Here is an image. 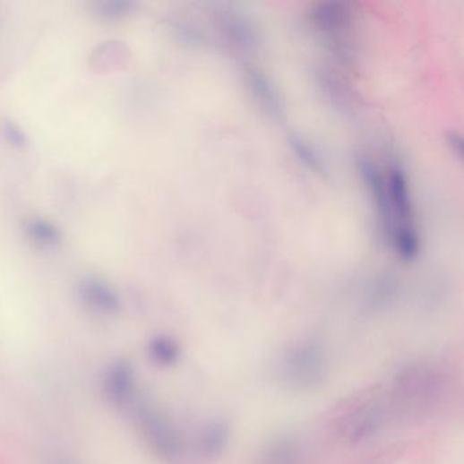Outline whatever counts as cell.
<instances>
[{
	"label": "cell",
	"mask_w": 464,
	"mask_h": 464,
	"mask_svg": "<svg viewBox=\"0 0 464 464\" xmlns=\"http://www.w3.org/2000/svg\"><path fill=\"white\" fill-rule=\"evenodd\" d=\"M135 417L142 436L157 456L167 461L182 456V437L164 411L151 403L141 402L136 405Z\"/></svg>",
	"instance_id": "6da1fadb"
},
{
	"label": "cell",
	"mask_w": 464,
	"mask_h": 464,
	"mask_svg": "<svg viewBox=\"0 0 464 464\" xmlns=\"http://www.w3.org/2000/svg\"><path fill=\"white\" fill-rule=\"evenodd\" d=\"M326 372V358L316 343L303 342L293 346L282 361L283 379L290 387L301 391L322 384Z\"/></svg>",
	"instance_id": "7a4b0ae2"
},
{
	"label": "cell",
	"mask_w": 464,
	"mask_h": 464,
	"mask_svg": "<svg viewBox=\"0 0 464 464\" xmlns=\"http://www.w3.org/2000/svg\"><path fill=\"white\" fill-rule=\"evenodd\" d=\"M102 395L109 405L125 408L135 397L136 374L133 364L127 360H116L109 364L101 377Z\"/></svg>",
	"instance_id": "3957f363"
},
{
	"label": "cell",
	"mask_w": 464,
	"mask_h": 464,
	"mask_svg": "<svg viewBox=\"0 0 464 464\" xmlns=\"http://www.w3.org/2000/svg\"><path fill=\"white\" fill-rule=\"evenodd\" d=\"M80 297L89 311L101 316H115L122 308L119 296L108 283L94 278L81 282Z\"/></svg>",
	"instance_id": "277c9868"
},
{
	"label": "cell",
	"mask_w": 464,
	"mask_h": 464,
	"mask_svg": "<svg viewBox=\"0 0 464 464\" xmlns=\"http://www.w3.org/2000/svg\"><path fill=\"white\" fill-rule=\"evenodd\" d=\"M229 427L224 422H212L204 427L199 439V451L206 460H212L222 455L229 442Z\"/></svg>",
	"instance_id": "5b68a950"
},
{
	"label": "cell",
	"mask_w": 464,
	"mask_h": 464,
	"mask_svg": "<svg viewBox=\"0 0 464 464\" xmlns=\"http://www.w3.org/2000/svg\"><path fill=\"white\" fill-rule=\"evenodd\" d=\"M262 464H303V452L293 440L278 439L263 451Z\"/></svg>",
	"instance_id": "8992f818"
},
{
	"label": "cell",
	"mask_w": 464,
	"mask_h": 464,
	"mask_svg": "<svg viewBox=\"0 0 464 464\" xmlns=\"http://www.w3.org/2000/svg\"><path fill=\"white\" fill-rule=\"evenodd\" d=\"M380 418H382V413H380L379 406H368L364 408L351 422L350 431H348L351 442L360 443L369 439L379 427Z\"/></svg>",
	"instance_id": "52a82bcc"
},
{
	"label": "cell",
	"mask_w": 464,
	"mask_h": 464,
	"mask_svg": "<svg viewBox=\"0 0 464 464\" xmlns=\"http://www.w3.org/2000/svg\"><path fill=\"white\" fill-rule=\"evenodd\" d=\"M149 357L159 366H172L180 358V348L177 342L168 337H156L149 342Z\"/></svg>",
	"instance_id": "ba28073f"
},
{
	"label": "cell",
	"mask_w": 464,
	"mask_h": 464,
	"mask_svg": "<svg viewBox=\"0 0 464 464\" xmlns=\"http://www.w3.org/2000/svg\"><path fill=\"white\" fill-rule=\"evenodd\" d=\"M28 233L31 240L43 244V245H54L60 240L59 230L43 219H33L29 222Z\"/></svg>",
	"instance_id": "9c48e42d"
},
{
	"label": "cell",
	"mask_w": 464,
	"mask_h": 464,
	"mask_svg": "<svg viewBox=\"0 0 464 464\" xmlns=\"http://www.w3.org/2000/svg\"><path fill=\"white\" fill-rule=\"evenodd\" d=\"M133 9V4L127 0H107V2H99L96 4V12L101 17L115 20V18L125 17L130 14Z\"/></svg>",
	"instance_id": "30bf717a"
},
{
	"label": "cell",
	"mask_w": 464,
	"mask_h": 464,
	"mask_svg": "<svg viewBox=\"0 0 464 464\" xmlns=\"http://www.w3.org/2000/svg\"><path fill=\"white\" fill-rule=\"evenodd\" d=\"M54 464H74V463H71V461L65 460V459H57V460L55 461Z\"/></svg>",
	"instance_id": "8fae6325"
}]
</instances>
